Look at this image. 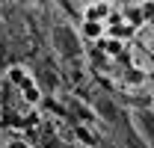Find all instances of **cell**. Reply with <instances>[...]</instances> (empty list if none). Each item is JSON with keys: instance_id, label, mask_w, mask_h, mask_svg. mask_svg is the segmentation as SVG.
<instances>
[{"instance_id": "cell-1", "label": "cell", "mask_w": 154, "mask_h": 148, "mask_svg": "<svg viewBox=\"0 0 154 148\" xmlns=\"http://www.w3.org/2000/svg\"><path fill=\"white\" fill-rule=\"evenodd\" d=\"M86 33H89V36H101V33H104V24H95V21H86Z\"/></svg>"}, {"instance_id": "cell-2", "label": "cell", "mask_w": 154, "mask_h": 148, "mask_svg": "<svg viewBox=\"0 0 154 148\" xmlns=\"http://www.w3.org/2000/svg\"><path fill=\"white\" fill-rule=\"evenodd\" d=\"M6 148H30V142H24V139H12V142H6Z\"/></svg>"}]
</instances>
